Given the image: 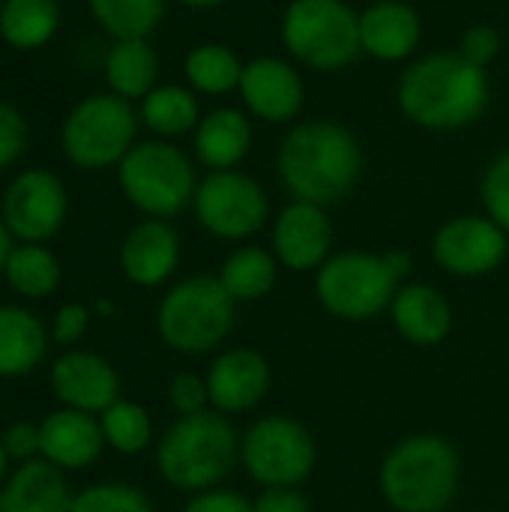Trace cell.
Here are the masks:
<instances>
[{
	"instance_id": "30",
	"label": "cell",
	"mask_w": 509,
	"mask_h": 512,
	"mask_svg": "<svg viewBox=\"0 0 509 512\" xmlns=\"http://www.w3.org/2000/svg\"><path fill=\"white\" fill-rule=\"evenodd\" d=\"M3 276L9 288L27 300H42L57 291L60 285V264L54 252H48L42 243H21L12 249Z\"/></svg>"
},
{
	"instance_id": "23",
	"label": "cell",
	"mask_w": 509,
	"mask_h": 512,
	"mask_svg": "<svg viewBox=\"0 0 509 512\" xmlns=\"http://www.w3.org/2000/svg\"><path fill=\"white\" fill-rule=\"evenodd\" d=\"M252 147V123L237 108H216L195 126V156L210 171L237 168Z\"/></svg>"
},
{
	"instance_id": "6",
	"label": "cell",
	"mask_w": 509,
	"mask_h": 512,
	"mask_svg": "<svg viewBox=\"0 0 509 512\" xmlns=\"http://www.w3.org/2000/svg\"><path fill=\"white\" fill-rule=\"evenodd\" d=\"M282 42L315 72H339L363 54L360 15L345 0H291L282 12Z\"/></svg>"
},
{
	"instance_id": "32",
	"label": "cell",
	"mask_w": 509,
	"mask_h": 512,
	"mask_svg": "<svg viewBox=\"0 0 509 512\" xmlns=\"http://www.w3.org/2000/svg\"><path fill=\"white\" fill-rule=\"evenodd\" d=\"M99 426H102L105 444H111L123 456H135V453L147 450L153 441L150 414L141 405L126 402V399H117L111 408H105L99 417Z\"/></svg>"
},
{
	"instance_id": "40",
	"label": "cell",
	"mask_w": 509,
	"mask_h": 512,
	"mask_svg": "<svg viewBox=\"0 0 509 512\" xmlns=\"http://www.w3.org/2000/svg\"><path fill=\"white\" fill-rule=\"evenodd\" d=\"M3 450H6L9 459H18L21 465L33 462L39 456V426H33V423H12L3 432Z\"/></svg>"
},
{
	"instance_id": "25",
	"label": "cell",
	"mask_w": 509,
	"mask_h": 512,
	"mask_svg": "<svg viewBox=\"0 0 509 512\" xmlns=\"http://www.w3.org/2000/svg\"><path fill=\"white\" fill-rule=\"evenodd\" d=\"M105 78L114 96L144 99L159 78V57L147 39H117L105 57Z\"/></svg>"
},
{
	"instance_id": "35",
	"label": "cell",
	"mask_w": 509,
	"mask_h": 512,
	"mask_svg": "<svg viewBox=\"0 0 509 512\" xmlns=\"http://www.w3.org/2000/svg\"><path fill=\"white\" fill-rule=\"evenodd\" d=\"M168 405L180 417H192L210 408V393H207V378L195 372H180L168 384Z\"/></svg>"
},
{
	"instance_id": "44",
	"label": "cell",
	"mask_w": 509,
	"mask_h": 512,
	"mask_svg": "<svg viewBox=\"0 0 509 512\" xmlns=\"http://www.w3.org/2000/svg\"><path fill=\"white\" fill-rule=\"evenodd\" d=\"M183 6H192V9H213V6H219V3H225V0H180Z\"/></svg>"
},
{
	"instance_id": "3",
	"label": "cell",
	"mask_w": 509,
	"mask_h": 512,
	"mask_svg": "<svg viewBox=\"0 0 509 512\" xmlns=\"http://www.w3.org/2000/svg\"><path fill=\"white\" fill-rule=\"evenodd\" d=\"M462 480V456L444 435L402 438L381 462L378 489L396 512H444Z\"/></svg>"
},
{
	"instance_id": "43",
	"label": "cell",
	"mask_w": 509,
	"mask_h": 512,
	"mask_svg": "<svg viewBox=\"0 0 509 512\" xmlns=\"http://www.w3.org/2000/svg\"><path fill=\"white\" fill-rule=\"evenodd\" d=\"M12 234H9V228H6V222L0 219V273H3V267H6V261H9V255H12Z\"/></svg>"
},
{
	"instance_id": "20",
	"label": "cell",
	"mask_w": 509,
	"mask_h": 512,
	"mask_svg": "<svg viewBox=\"0 0 509 512\" xmlns=\"http://www.w3.org/2000/svg\"><path fill=\"white\" fill-rule=\"evenodd\" d=\"M423 36L420 12L405 0H375L360 12V42L375 60H405L417 51Z\"/></svg>"
},
{
	"instance_id": "26",
	"label": "cell",
	"mask_w": 509,
	"mask_h": 512,
	"mask_svg": "<svg viewBox=\"0 0 509 512\" xmlns=\"http://www.w3.org/2000/svg\"><path fill=\"white\" fill-rule=\"evenodd\" d=\"M60 24L57 0H3L0 6V36L18 51L42 48Z\"/></svg>"
},
{
	"instance_id": "24",
	"label": "cell",
	"mask_w": 509,
	"mask_h": 512,
	"mask_svg": "<svg viewBox=\"0 0 509 512\" xmlns=\"http://www.w3.org/2000/svg\"><path fill=\"white\" fill-rule=\"evenodd\" d=\"M48 351L42 321L24 306H0V378L30 375Z\"/></svg>"
},
{
	"instance_id": "36",
	"label": "cell",
	"mask_w": 509,
	"mask_h": 512,
	"mask_svg": "<svg viewBox=\"0 0 509 512\" xmlns=\"http://www.w3.org/2000/svg\"><path fill=\"white\" fill-rule=\"evenodd\" d=\"M27 147V120L18 108L0 102V171L9 168Z\"/></svg>"
},
{
	"instance_id": "14",
	"label": "cell",
	"mask_w": 509,
	"mask_h": 512,
	"mask_svg": "<svg viewBox=\"0 0 509 512\" xmlns=\"http://www.w3.org/2000/svg\"><path fill=\"white\" fill-rule=\"evenodd\" d=\"M333 249V225L324 207L291 201L273 225V255L294 273L321 270Z\"/></svg>"
},
{
	"instance_id": "10",
	"label": "cell",
	"mask_w": 509,
	"mask_h": 512,
	"mask_svg": "<svg viewBox=\"0 0 509 512\" xmlns=\"http://www.w3.org/2000/svg\"><path fill=\"white\" fill-rule=\"evenodd\" d=\"M240 459L249 477L264 489L300 486L315 471L318 447L300 420L270 414L246 429L240 441Z\"/></svg>"
},
{
	"instance_id": "38",
	"label": "cell",
	"mask_w": 509,
	"mask_h": 512,
	"mask_svg": "<svg viewBox=\"0 0 509 512\" xmlns=\"http://www.w3.org/2000/svg\"><path fill=\"white\" fill-rule=\"evenodd\" d=\"M183 512H255L252 501L243 498L240 492H228V489H207L198 492Z\"/></svg>"
},
{
	"instance_id": "7",
	"label": "cell",
	"mask_w": 509,
	"mask_h": 512,
	"mask_svg": "<svg viewBox=\"0 0 509 512\" xmlns=\"http://www.w3.org/2000/svg\"><path fill=\"white\" fill-rule=\"evenodd\" d=\"M120 189L150 219H171L195 201V168L189 156L168 141L135 144L117 165Z\"/></svg>"
},
{
	"instance_id": "19",
	"label": "cell",
	"mask_w": 509,
	"mask_h": 512,
	"mask_svg": "<svg viewBox=\"0 0 509 512\" xmlns=\"http://www.w3.org/2000/svg\"><path fill=\"white\" fill-rule=\"evenodd\" d=\"M177 264H180V237L165 219L138 222L120 246L123 276L141 288H156L168 282Z\"/></svg>"
},
{
	"instance_id": "11",
	"label": "cell",
	"mask_w": 509,
	"mask_h": 512,
	"mask_svg": "<svg viewBox=\"0 0 509 512\" xmlns=\"http://www.w3.org/2000/svg\"><path fill=\"white\" fill-rule=\"evenodd\" d=\"M195 216L213 237L246 240L267 222V195L261 183L237 168L210 171L195 189Z\"/></svg>"
},
{
	"instance_id": "41",
	"label": "cell",
	"mask_w": 509,
	"mask_h": 512,
	"mask_svg": "<svg viewBox=\"0 0 509 512\" xmlns=\"http://www.w3.org/2000/svg\"><path fill=\"white\" fill-rule=\"evenodd\" d=\"M255 512H312L309 498L297 486H279V489H264L255 501Z\"/></svg>"
},
{
	"instance_id": "45",
	"label": "cell",
	"mask_w": 509,
	"mask_h": 512,
	"mask_svg": "<svg viewBox=\"0 0 509 512\" xmlns=\"http://www.w3.org/2000/svg\"><path fill=\"white\" fill-rule=\"evenodd\" d=\"M6 462H9V456H6V450H3V438H0V483H3V474H6Z\"/></svg>"
},
{
	"instance_id": "34",
	"label": "cell",
	"mask_w": 509,
	"mask_h": 512,
	"mask_svg": "<svg viewBox=\"0 0 509 512\" xmlns=\"http://www.w3.org/2000/svg\"><path fill=\"white\" fill-rule=\"evenodd\" d=\"M480 192H483L489 219L509 234V150L492 159V165L483 174Z\"/></svg>"
},
{
	"instance_id": "13",
	"label": "cell",
	"mask_w": 509,
	"mask_h": 512,
	"mask_svg": "<svg viewBox=\"0 0 509 512\" xmlns=\"http://www.w3.org/2000/svg\"><path fill=\"white\" fill-rule=\"evenodd\" d=\"M509 234L489 216H456L444 222L432 237V258L441 270L477 279L504 264Z\"/></svg>"
},
{
	"instance_id": "42",
	"label": "cell",
	"mask_w": 509,
	"mask_h": 512,
	"mask_svg": "<svg viewBox=\"0 0 509 512\" xmlns=\"http://www.w3.org/2000/svg\"><path fill=\"white\" fill-rule=\"evenodd\" d=\"M384 261H387V270L393 273V279H396L399 285H405V279H408L411 270H414V258H411L408 252H402V249H390V252L384 255Z\"/></svg>"
},
{
	"instance_id": "29",
	"label": "cell",
	"mask_w": 509,
	"mask_h": 512,
	"mask_svg": "<svg viewBox=\"0 0 509 512\" xmlns=\"http://www.w3.org/2000/svg\"><path fill=\"white\" fill-rule=\"evenodd\" d=\"M141 120L159 138L186 135L189 129H195L201 123V117H198V99H195V93L189 87H180V84L153 87L141 99Z\"/></svg>"
},
{
	"instance_id": "8",
	"label": "cell",
	"mask_w": 509,
	"mask_h": 512,
	"mask_svg": "<svg viewBox=\"0 0 509 512\" xmlns=\"http://www.w3.org/2000/svg\"><path fill=\"white\" fill-rule=\"evenodd\" d=\"M135 132L138 117L129 99L99 93L87 96L69 111L60 129V144L72 165L84 171H102L126 159V153L135 147Z\"/></svg>"
},
{
	"instance_id": "33",
	"label": "cell",
	"mask_w": 509,
	"mask_h": 512,
	"mask_svg": "<svg viewBox=\"0 0 509 512\" xmlns=\"http://www.w3.org/2000/svg\"><path fill=\"white\" fill-rule=\"evenodd\" d=\"M72 512H153V504L138 486L96 483L72 498Z\"/></svg>"
},
{
	"instance_id": "31",
	"label": "cell",
	"mask_w": 509,
	"mask_h": 512,
	"mask_svg": "<svg viewBox=\"0 0 509 512\" xmlns=\"http://www.w3.org/2000/svg\"><path fill=\"white\" fill-rule=\"evenodd\" d=\"M90 12L114 39H147L165 15V0H90Z\"/></svg>"
},
{
	"instance_id": "9",
	"label": "cell",
	"mask_w": 509,
	"mask_h": 512,
	"mask_svg": "<svg viewBox=\"0 0 509 512\" xmlns=\"http://www.w3.org/2000/svg\"><path fill=\"white\" fill-rule=\"evenodd\" d=\"M402 285L387 270L384 255L339 252L315 273V291L321 306L342 321H369L390 309Z\"/></svg>"
},
{
	"instance_id": "2",
	"label": "cell",
	"mask_w": 509,
	"mask_h": 512,
	"mask_svg": "<svg viewBox=\"0 0 509 512\" xmlns=\"http://www.w3.org/2000/svg\"><path fill=\"white\" fill-rule=\"evenodd\" d=\"M279 177L294 201L327 207L342 201L363 174V150L351 129L333 120L297 123L279 147Z\"/></svg>"
},
{
	"instance_id": "4",
	"label": "cell",
	"mask_w": 509,
	"mask_h": 512,
	"mask_svg": "<svg viewBox=\"0 0 509 512\" xmlns=\"http://www.w3.org/2000/svg\"><path fill=\"white\" fill-rule=\"evenodd\" d=\"M240 459V435L231 420L213 408L180 417L156 447V468L180 492H207L219 486Z\"/></svg>"
},
{
	"instance_id": "37",
	"label": "cell",
	"mask_w": 509,
	"mask_h": 512,
	"mask_svg": "<svg viewBox=\"0 0 509 512\" xmlns=\"http://www.w3.org/2000/svg\"><path fill=\"white\" fill-rule=\"evenodd\" d=\"M459 54L468 63L486 69L501 54V33L495 27H489V24H474V27L465 30L462 45H459Z\"/></svg>"
},
{
	"instance_id": "17",
	"label": "cell",
	"mask_w": 509,
	"mask_h": 512,
	"mask_svg": "<svg viewBox=\"0 0 509 512\" xmlns=\"http://www.w3.org/2000/svg\"><path fill=\"white\" fill-rule=\"evenodd\" d=\"M51 393L63 408L102 414L120 399V378L114 366L90 351H69L51 366Z\"/></svg>"
},
{
	"instance_id": "27",
	"label": "cell",
	"mask_w": 509,
	"mask_h": 512,
	"mask_svg": "<svg viewBox=\"0 0 509 512\" xmlns=\"http://www.w3.org/2000/svg\"><path fill=\"white\" fill-rule=\"evenodd\" d=\"M279 276V261L273 252L261 246H243L231 252L219 270V282L237 303H255L267 297L276 285Z\"/></svg>"
},
{
	"instance_id": "16",
	"label": "cell",
	"mask_w": 509,
	"mask_h": 512,
	"mask_svg": "<svg viewBox=\"0 0 509 512\" xmlns=\"http://www.w3.org/2000/svg\"><path fill=\"white\" fill-rule=\"evenodd\" d=\"M270 363L255 348H231L219 354L207 372L210 408L219 414H243L270 393Z\"/></svg>"
},
{
	"instance_id": "15",
	"label": "cell",
	"mask_w": 509,
	"mask_h": 512,
	"mask_svg": "<svg viewBox=\"0 0 509 512\" xmlns=\"http://www.w3.org/2000/svg\"><path fill=\"white\" fill-rule=\"evenodd\" d=\"M240 96L264 123H288L300 114L306 87L300 72L282 57H255L243 66Z\"/></svg>"
},
{
	"instance_id": "18",
	"label": "cell",
	"mask_w": 509,
	"mask_h": 512,
	"mask_svg": "<svg viewBox=\"0 0 509 512\" xmlns=\"http://www.w3.org/2000/svg\"><path fill=\"white\" fill-rule=\"evenodd\" d=\"M105 435L93 414L60 408L39 423V456L60 471H81L102 456Z\"/></svg>"
},
{
	"instance_id": "39",
	"label": "cell",
	"mask_w": 509,
	"mask_h": 512,
	"mask_svg": "<svg viewBox=\"0 0 509 512\" xmlns=\"http://www.w3.org/2000/svg\"><path fill=\"white\" fill-rule=\"evenodd\" d=\"M87 324H90L87 306H81V303H66V306L57 309V315H54V330H51V336H54V342H60V345H75V342L87 333Z\"/></svg>"
},
{
	"instance_id": "12",
	"label": "cell",
	"mask_w": 509,
	"mask_h": 512,
	"mask_svg": "<svg viewBox=\"0 0 509 512\" xmlns=\"http://www.w3.org/2000/svg\"><path fill=\"white\" fill-rule=\"evenodd\" d=\"M66 186L57 174L30 168L21 171L3 192V222L21 243H45L66 219Z\"/></svg>"
},
{
	"instance_id": "1",
	"label": "cell",
	"mask_w": 509,
	"mask_h": 512,
	"mask_svg": "<svg viewBox=\"0 0 509 512\" xmlns=\"http://www.w3.org/2000/svg\"><path fill=\"white\" fill-rule=\"evenodd\" d=\"M396 96L411 123L453 132L483 117L492 87L486 69L468 63L459 51H435L402 72Z\"/></svg>"
},
{
	"instance_id": "5",
	"label": "cell",
	"mask_w": 509,
	"mask_h": 512,
	"mask_svg": "<svg viewBox=\"0 0 509 512\" xmlns=\"http://www.w3.org/2000/svg\"><path fill=\"white\" fill-rule=\"evenodd\" d=\"M237 315V300L225 291L219 276H189L177 282L156 309V330L171 351L207 354L219 348Z\"/></svg>"
},
{
	"instance_id": "21",
	"label": "cell",
	"mask_w": 509,
	"mask_h": 512,
	"mask_svg": "<svg viewBox=\"0 0 509 512\" xmlns=\"http://www.w3.org/2000/svg\"><path fill=\"white\" fill-rule=\"evenodd\" d=\"M390 318L399 336L420 348L441 345L453 330V309L447 297L426 282H405L390 303Z\"/></svg>"
},
{
	"instance_id": "22",
	"label": "cell",
	"mask_w": 509,
	"mask_h": 512,
	"mask_svg": "<svg viewBox=\"0 0 509 512\" xmlns=\"http://www.w3.org/2000/svg\"><path fill=\"white\" fill-rule=\"evenodd\" d=\"M63 471L45 459L24 462L0 489V512H72Z\"/></svg>"
},
{
	"instance_id": "28",
	"label": "cell",
	"mask_w": 509,
	"mask_h": 512,
	"mask_svg": "<svg viewBox=\"0 0 509 512\" xmlns=\"http://www.w3.org/2000/svg\"><path fill=\"white\" fill-rule=\"evenodd\" d=\"M243 66L246 63H240V57L219 42H204L192 48L183 63L189 87L204 96H225L231 90H240Z\"/></svg>"
}]
</instances>
